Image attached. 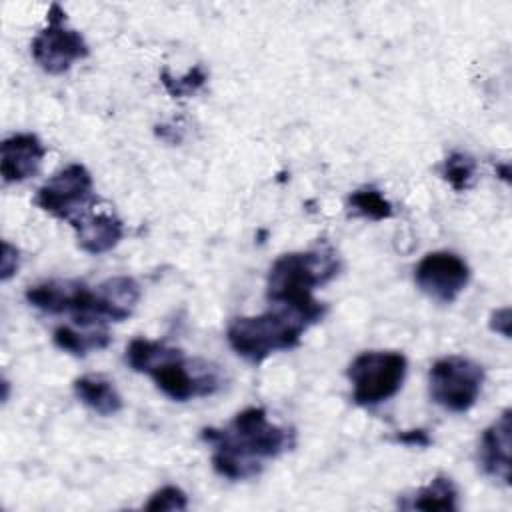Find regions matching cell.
Wrapping results in <instances>:
<instances>
[{
	"label": "cell",
	"mask_w": 512,
	"mask_h": 512,
	"mask_svg": "<svg viewBox=\"0 0 512 512\" xmlns=\"http://www.w3.org/2000/svg\"><path fill=\"white\" fill-rule=\"evenodd\" d=\"M200 438L214 446L212 468L228 480L258 476L264 460L294 446L292 430L268 422L266 410L260 406L244 408L226 428H204Z\"/></svg>",
	"instance_id": "6da1fadb"
},
{
	"label": "cell",
	"mask_w": 512,
	"mask_h": 512,
	"mask_svg": "<svg viewBox=\"0 0 512 512\" xmlns=\"http://www.w3.org/2000/svg\"><path fill=\"white\" fill-rule=\"evenodd\" d=\"M338 272L340 258L328 246L282 254L270 266L266 298L270 306L290 308L310 324H316L324 318L326 306L318 302L312 292L330 282Z\"/></svg>",
	"instance_id": "7a4b0ae2"
},
{
	"label": "cell",
	"mask_w": 512,
	"mask_h": 512,
	"mask_svg": "<svg viewBox=\"0 0 512 512\" xmlns=\"http://www.w3.org/2000/svg\"><path fill=\"white\" fill-rule=\"evenodd\" d=\"M126 362L134 372L148 374L156 386L176 402L210 396L222 384L212 364L198 358L188 360L180 348L158 340H130L126 346Z\"/></svg>",
	"instance_id": "3957f363"
},
{
	"label": "cell",
	"mask_w": 512,
	"mask_h": 512,
	"mask_svg": "<svg viewBox=\"0 0 512 512\" xmlns=\"http://www.w3.org/2000/svg\"><path fill=\"white\" fill-rule=\"evenodd\" d=\"M308 326L312 324L298 312L272 306L258 316L234 318L228 324L226 340L238 356L252 364H260L272 352L296 348Z\"/></svg>",
	"instance_id": "277c9868"
},
{
	"label": "cell",
	"mask_w": 512,
	"mask_h": 512,
	"mask_svg": "<svg viewBox=\"0 0 512 512\" xmlns=\"http://www.w3.org/2000/svg\"><path fill=\"white\" fill-rule=\"evenodd\" d=\"M406 368L408 360L402 352L372 350L358 354L346 370L352 384V400L366 408L390 400L402 388Z\"/></svg>",
	"instance_id": "5b68a950"
},
{
	"label": "cell",
	"mask_w": 512,
	"mask_h": 512,
	"mask_svg": "<svg viewBox=\"0 0 512 512\" xmlns=\"http://www.w3.org/2000/svg\"><path fill=\"white\" fill-rule=\"evenodd\" d=\"M484 368L464 356H444L430 368V398L450 412L470 410L482 390Z\"/></svg>",
	"instance_id": "8992f818"
},
{
	"label": "cell",
	"mask_w": 512,
	"mask_h": 512,
	"mask_svg": "<svg viewBox=\"0 0 512 512\" xmlns=\"http://www.w3.org/2000/svg\"><path fill=\"white\" fill-rule=\"evenodd\" d=\"M96 200L88 168L82 164H68L38 188L34 204L50 216L72 224L84 212L94 208Z\"/></svg>",
	"instance_id": "52a82bcc"
},
{
	"label": "cell",
	"mask_w": 512,
	"mask_h": 512,
	"mask_svg": "<svg viewBox=\"0 0 512 512\" xmlns=\"http://www.w3.org/2000/svg\"><path fill=\"white\" fill-rule=\"evenodd\" d=\"M30 50L34 62L48 74H64L76 60L90 54L84 36L68 26L60 4L50 6L46 26L34 36Z\"/></svg>",
	"instance_id": "ba28073f"
},
{
	"label": "cell",
	"mask_w": 512,
	"mask_h": 512,
	"mask_svg": "<svg viewBox=\"0 0 512 512\" xmlns=\"http://www.w3.org/2000/svg\"><path fill=\"white\" fill-rule=\"evenodd\" d=\"M414 280L418 288L440 304H452L470 280L468 264L454 252L438 250L426 254L416 270Z\"/></svg>",
	"instance_id": "9c48e42d"
},
{
	"label": "cell",
	"mask_w": 512,
	"mask_h": 512,
	"mask_svg": "<svg viewBox=\"0 0 512 512\" xmlns=\"http://www.w3.org/2000/svg\"><path fill=\"white\" fill-rule=\"evenodd\" d=\"M46 156V146L36 134L22 132L12 134L0 144V170L6 184L24 182L36 176L42 160Z\"/></svg>",
	"instance_id": "30bf717a"
},
{
	"label": "cell",
	"mask_w": 512,
	"mask_h": 512,
	"mask_svg": "<svg viewBox=\"0 0 512 512\" xmlns=\"http://www.w3.org/2000/svg\"><path fill=\"white\" fill-rule=\"evenodd\" d=\"M510 452H512V412L506 408L484 432L478 448V462L486 476L510 484Z\"/></svg>",
	"instance_id": "8fae6325"
},
{
	"label": "cell",
	"mask_w": 512,
	"mask_h": 512,
	"mask_svg": "<svg viewBox=\"0 0 512 512\" xmlns=\"http://www.w3.org/2000/svg\"><path fill=\"white\" fill-rule=\"evenodd\" d=\"M76 232L78 246L88 254H102L112 250L124 236V224L112 212L92 208L70 224Z\"/></svg>",
	"instance_id": "7c38bea8"
},
{
	"label": "cell",
	"mask_w": 512,
	"mask_h": 512,
	"mask_svg": "<svg viewBox=\"0 0 512 512\" xmlns=\"http://www.w3.org/2000/svg\"><path fill=\"white\" fill-rule=\"evenodd\" d=\"M76 398L100 416L118 414L124 408L122 396L114 382L102 374H84L74 380Z\"/></svg>",
	"instance_id": "4fadbf2b"
},
{
	"label": "cell",
	"mask_w": 512,
	"mask_h": 512,
	"mask_svg": "<svg viewBox=\"0 0 512 512\" xmlns=\"http://www.w3.org/2000/svg\"><path fill=\"white\" fill-rule=\"evenodd\" d=\"M96 290L104 300L110 322L126 320L140 300V286L130 276H112L104 280Z\"/></svg>",
	"instance_id": "5bb4252c"
},
{
	"label": "cell",
	"mask_w": 512,
	"mask_h": 512,
	"mask_svg": "<svg viewBox=\"0 0 512 512\" xmlns=\"http://www.w3.org/2000/svg\"><path fill=\"white\" fill-rule=\"evenodd\" d=\"M78 328L72 326H58L52 334L54 344L74 356H86L88 352L102 350L110 344V334L106 326H82Z\"/></svg>",
	"instance_id": "9a60e30c"
},
{
	"label": "cell",
	"mask_w": 512,
	"mask_h": 512,
	"mask_svg": "<svg viewBox=\"0 0 512 512\" xmlns=\"http://www.w3.org/2000/svg\"><path fill=\"white\" fill-rule=\"evenodd\" d=\"M402 508H416V510H458V488L452 478L440 474L422 486L410 502H402Z\"/></svg>",
	"instance_id": "2e32d148"
},
{
	"label": "cell",
	"mask_w": 512,
	"mask_h": 512,
	"mask_svg": "<svg viewBox=\"0 0 512 512\" xmlns=\"http://www.w3.org/2000/svg\"><path fill=\"white\" fill-rule=\"evenodd\" d=\"M348 206L352 208V212L356 216H362V218H368L374 222L394 216L392 204L382 196L380 190L370 188V186L354 190L348 198Z\"/></svg>",
	"instance_id": "e0dca14e"
},
{
	"label": "cell",
	"mask_w": 512,
	"mask_h": 512,
	"mask_svg": "<svg viewBox=\"0 0 512 512\" xmlns=\"http://www.w3.org/2000/svg\"><path fill=\"white\" fill-rule=\"evenodd\" d=\"M474 172H476V160L470 154H464V152H452L450 156H446V160L442 164V170H440L442 178L456 192H464L472 186Z\"/></svg>",
	"instance_id": "ac0fdd59"
},
{
	"label": "cell",
	"mask_w": 512,
	"mask_h": 512,
	"mask_svg": "<svg viewBox=\"0 0 512 512\" xmlns=\"http://www.w3.org/2000/svg\"><path fill=\"white\" fill-rule=\"evenodd\" d=\"M160 80H162V84H164V88L168 90L170 96H174V98H184V96H192V94H196L200 88H204V84H206V80H208V74H206V70H204L200 64H196L194 68H190V70H188L184 76H180V78H174V76H170L168 70H162Z\"/></svg>",
	"instance_id": "d6986e66"
},
{
	"label": "cell",
	"mask_w": 512,
	"mask_h": 512,
	"mask_svg": "<svg viewBox=\"0 0 512 512\" xmlns=\"http://www.w3.org/2000/svg\"><path fill=\"white\" fill-rule=\"evenodd\" d=\"M150 512H162V510H186L188 508V496L178 486H162L156 490L150 500L144 504Z\"/></svg>",
	"instance_id": "ffe728a7"
},
{
	"label": "cell",
	"mask_w": 512,
	"mask_h": 512,
	"mask_svg": "<svg viewBox=\"0 0 512 512\" xmlns=\"http://www.w3.org/2000/svg\"><path fill=\"white\" fill-rule=\"evenodd\" d=\"M20 264V252L10 242H2V262H0V278L6 282Z\"/></svg>",
	"instance_id": "44dd1931"
},
{
	"label": "cell",
	"mask_w": 512,
	"mask_h": 512,
	"mask_svg": "<svg viewBox=\"0 0 512 512\" xmlns=\"http://www.w3.org/2000/svg\"><path fill=\"white\" fill-rule=\"evenodd\" d=\"M490 330L502 334L504 338H510V308H498L490 316Z\"/></svg>",
	"instance_id": "7402d4cb"
},
{
	"label": "cell",
	"mask_w": 512,
	"mask_h": 512,
	"mask_svg": "<svg viewBox=\"0 0 512 512\" xmlns=\"http://www.w3.org/2000/svg\"><path fill=\"white\" fill-rule=\"evenodd\" d=\"M396 442H402V444H406V446L424 448V446H430V444H432V438L428 436L426 430L418 428V430H406V432L396 434Z\"/></svg>",
	"instance_id": "603a6c76"
}]
</instances>
